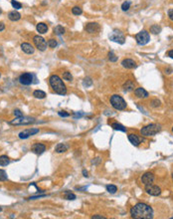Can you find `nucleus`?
I'll list each match as a JSON object with an SVG mask.
<instances>
[{"label":"nucleus","mask_w":173,"mask_h":219,"mask_svg":"<svg viewBox=\"0 0 173 219\" xmlns=\"http://www.w3.org/2000/svg\"><path fill=\"white\" fill-rule=\"evenodd\" d=\"M19 82H20L22 85L29 86L33 83V76L29 73H24L19 77Z\"/></svg>","instance_id":"10"},{"label":"nucleus","mask_w":173,"mask_h":219,"mask_svg":"<svg viewBox=\"0 0 173 219\" xmlns=\"http://www.w3.org/2000/svg\"><path fill=\"white\" fill-rule=\"evenodd\" d=\"M83 85L85 87H86V88H88V87H91L93 85V80L91 79V78H89V77L85 78V80L83 81Z\"/></svg>","instance_id":"32"},{"label":"nucleus","mask_w":173,"mask_h":219,"mask_svg":"<svg viewBox=\"0 0 173 219\" xmlns=\"http://www.w3.org/2000/svg\"><path fill=\"white\" fill-rule=\"evenodd\" d=\"M129 7H130V3H129V2H124L122 5V9L124 10V11H127V10L129 9Z\"/></svg>","instance_id":"38"},{"label":"nucleus","mask_w":173,"mask_h":219,"mask_svg":"<svg viewBox=\"0 0 173 219\" xmlns=\"http://www.w3.org/2000/svg\"><path fill=\"white\" fill-rule=\"evenodd\" d=\"M109 39L114 42L120 43V44H124L125 41V37L122 31L120 30H114L111 34H109Z\"/></svg>","instance_id":"6"},{"label":"nucleus","mask_w":173,"mask_h":219,"mask_svg":"<svg viewBox=\"0 0 173 219\" xmlns=\"http://www.w3.org/2000/svg\"><path fill=\"white\" fill-rule=\"evenodd\" d=\"M8 18H9L11 21H18L19 19L21 18V15L18 11L13 10V11L9 12V14H8Z\"/></svg>","instance_id":"19"},{"label":"nucleus","mask_w":173,"mask_h":219,"mask_svg":"<svg viewBox=\"0 0 173 219\" xmlns=\"http://www.w3.org/2000/svg\"><path fill=\"white\" fill-rule=\"evenodd\" d=\"M54 33H55L56 35H63V34L65 33V28L61 25L56 26V27L54 28Z\"/></svg>","instance_id":"25"},{"label":"nucleus","mask_w":173,"mask_h":219,"mask_svg":"<svg viewBox=\"0 0 173 219\" xmlns=\"http://www.w3.org/2000/svg\"><path fill=\"white\" fill-rule=\"evenodd\" d=\"M141 181L144 185H148V184H152L153 181H154V175L151 172H146L142 175L141 177Z\"/></svg>","instance_id":"13"},{"label":"nucleus","mask_w":173,"mask_h":219,"mask_svg":"<svg viewBox=\"0 0 173 219\" xmlns=\"http://www.w3.org/2000/svg\"><path fill=\"white\" fill-rule=\"evenodd\" d=\"M161 31V27H159L158 25H153L150 27V32L153 34H158Z\"/></svg>","instance_id":"28"},{"label":"nucleus","mask_w":173,"mask_h":219,"mask_svg":"<svg viewBox=\"0 0 173 219\" xmlns=\"http://www.w3.org/2000/svg\"><path fill=\"white\" fill-rule=\"evenodd\" d=\"M134 89V83L132 81H126L124 84V92H130Z\"/></svg>","instance_id":"21"},{"label":"nucleus","mask_w":173,"mask_h":219,"mask_svg":"<svg viewBox=\"0 0 173 219\" xmlns=\"http://www.w3.org/2000/svg\"><path fill=\"white\" fill-rule=\"evenodd\" d=\"M14 115H15V117H16V118H19V117H22L23 116L22 112H21L20 110H15L14 111Z\"/></svg>","instance_id":"40"},{"label":"nucleus","mask_w":173,"mask_h":219,"mask_svg":"<svg viewBox=\"0 0 173 219\" xmlns=\"http://www.w3.org/2000/svg\"><path fill=\"white\" fill-rule=\"evenodd\" d=\"M160 130H161V127L159 125H156V123H150V125L142 127V129L140 130V134L144 136H151L156 134L157 133H159Z\"/></svg>","instance_id":"3"},{"label":"nucleus","mask_w":173,"mask_h":219,"mask_svg":"<svg viewBox=\"0 0 173 219\" xmlns=\"http://www.w3.org/2000/svg\"><path fill=\"white\" fill-rule=\"evenodd\" d=\"M9 162H10V159L8 158V157H6V155H1V157H0V165L5 166L7 165V164H9Z\"/></svg>","instance_id":"26"},{"label":"nucleus","mask_w":173,"mask_h":219,"mask_svg":"<svg viewBox=\"0 0 173 219\" xmlns=\"http://www.w3.org/2000/svg\"><path fill=\"white\" fill-rule=\"evenodd\" d=\"M45 149H46V146L42 144H35L32 146V151L35 153H37V155H42L45 151Z\"/></svg>","instance_id":"15"},{"label":"nucleus","mask_w":173,"mask_h":219,"mask_svg":"<svg viewBox=\"0 0 173 219\" xmlns=\"http://www.w3.org/2000/svg\"><path fill=\"white\" fill-rule=\"evenodd\" d=\"M48 45L50 48H55L56 46H57V41L55 40V39H50L49 42H48Z\"/></svg>","instance_id":"37"},{"label":"nucleus","mask_w":173,"mask_h":219,"mask_svg":"<svg viewBox=\"0 0 173 219\" xmlns=\"http://www.w3.org/2000/svg\"><path fill=\"white\" fill-rule=\"evenodd\" d=\"M63 79L66 80V81H72L73 80V76L70 72H65L63 74Z\"/></svg>","instance_id":"33"},{"label":"nucleus","mask_w":173,"mask_h":219,"mask_svg":"<svg viewBox=\"0 0 173 219\" xmlns=\"http://www.w3.org/2000/svg\"><path fill=\"white\" fill-rule=\"evenodd\" d=\"M58 114H59L60 117H64V118H67V117L70 116V114H69V113H66L65 111H60Z\"/></svg>","instance_id":"39"},{"label":"nucleus","mask_w":173,"mask_h":219,"mask_svg":"<svg viewBox=\"0 0 173 219\" xmlns=\"http://www.w3.org/2000/svg\"><path fill=\"white\" fill-rule=\"evenodd\" d=\"M111 104L112 106L116 110L118 111H122L124 109H126V103L124 100V98L118 96V95H114L111 98Z\"/></svg>","instance_id":"4"},{"label":"nucleus","mask_w":173,"mask_h":219,"mask_svg":"<svg viewBox=\"0 0 173 219\" xmlns=\"http://www.w3.org/2000/svg\"><path fill=\"white\" fill-rule=\"evenodd\" d=\"M172 132H173V127H172Z\"/></svg>","instance_id":"50"},{"label":"nucleus","mask_w":173,"mask_h":219,"mask_svg":"<svg viewBox=\"0 0 173 219\" xmlns=\"http://www.w3.org/2000/svg\"><path fill=\"white\" fill-rule=\"evenodd\" d=\"M0 211H2V208L1 207H0Z\"/></svg>","instance_id":"48"},{"label":"nucleus","mask_w":173,"mask_h":219,"mask_svg":"<svg viewBox=\"0 0 173 219\" xmlns=\"http://www.w3.org/2000/svg\"><path fill=\"white\" fill-rule=\"evenodd\" d=\"M134 94H135V96L138 97V98H147L148 97V93L146 92V91L144 90L143 88H137V89H135Z\"/></svg>","instance_id":"18"},{"label":"nucleus","mask_w":173,"mask_h":219,"mask_svg":"<svg viewBox=\"0 0 173 219\" xmlns=\"http://www.w3.org/2000/svg\"><path fill=\"white\" fill-rule=\"evenodd\" d=\"M49 83L51 88L53 89V91L58 95H61V96H64V95L67 94V88L66 85L64 84L63 80L59 76L57 75H52L51 77L49 78Z\"/></svg>","instance_id":"2"},{"label":"nucleus","mask_w":173,"mask_h":219,"mask_svg":"<svg viewBox=\"0 0 173 219\" xmlns=\"http://www.w3.org/2000/svg\"><path fill=\"white\" fill-rule=\"evenodd\" d=\"M39 133V130L38 129H28V130H25V131L21 132L19 134V138H22V140H25V138H28L30 136H33V134Z\"/></svg>","instance_id":"11"},{"label":"nucleus","mask_w":173,"mask_h":219,"mask_svg":"<svg viewBox=\"0 0 173 219\" xmlns=\"http://www.w3.org/2000/svg\"><path fill=\"white\" fill-rule=\"evenodd\" d=\"M167 56H168V57H170V58H172V59H173V50H170V51L168 52V53H167Z\"/></svg>","instance_id":"44"},{"label":"nucleus","mask_w":173,"mask_h":219,"mask_svg":"<svg viewBox=\"0 0 173 219\" xmlns=\"http://www.w3.org/2000/svg\"><path fill=\"white\" fill-rule=\"evenodd\" d=\"M11 4H12L13 8H15L16 10L21 9V8H22V4H21L20 2H17L16 0H11Z\"/></svg>","instance_id":"31"},{"label":"nucleus","mask_w":173,"mask_h":219,"mask_svg":"<svg viewBox=\"0 0 173 219\" xmlns=\"http://www.w3.org/2000/svg\"><path fill=\"white\" fill-rule=\"evenodd\" d=\"M33 42L35 44L36 48L39 49L40 51H45L47 48V43L45 41V39L43 37L39 36V35H36L33 37Z\"/></svg>","instance_id":"7"},{"label":"nucleus","mask_w":173,"mask_h":219,"mask_svg":"<svg viewBox=\"0 0 173 219\" xmlns=\"http://www.w3.org/2000/svg\"><path fill=\"white\" fill-rule=\"evenodd\" d=\"M7 173L5 172L4 170H0V181H5L7 180Z\"/></svg>","instance_id":"34"},{"label":"nucleus","mask_w":173,"mask_h":219,"mask_svg":"<svg viewBox=\"0 0 173 219\" xmlns=\"http://www.w3.org/2000/svg\"><path fill=\"white\" fill-rule=\"evenodd\" d=\"M35 120L32 118H25V117H19V118H16L15 120L11 121L9 123L10 125H30V123H34Z\"/></svg>","instance_id":"8"},{"label":"nucleus","mask_w":173,"mask_h":219,"mask_svg":"<svg viewBox=\"0 0 173 219\" xmlns=\"http://www.w3.org/2000/svg\"><path fill=\"white\" fill-rule=\"evenodd\" d=\"M135 40L136 42H137L138 45H141V46H143V45L147 44V43L149 42V40H150V36H149L148 32L146 31H141L139 32V33H137L135 35Z\"/></svg>","instance_id":"5"},{"label":"nucleus","mask_w":173,"mask_h":219,"mask_svg":"<svg viewBox=\"0 0 173 219\" xmlns=\"http://www.w3.org/2000/svg\"><path fill=\"white\" fill-rule=\"evenodd\" d=\"M122 67L126 69H134L136 67V63L131 59H124V61L122 62Z\"/></svg>","instance_id":"16"},{"label":"nucleus","mask_w":173,"mask_h":219,"mask_svg":"<svg viewBox=\"0 0 173 219\" xmlns=\"http://www.w3.org/2000/svg\"><path fill=\"white\" fill-rule=\"evenodd\" d=\"M112 127L114 130H116V131H120V132H126V127H124L122 125H120V123H114L112 125Z\"/></svg>","instance_id":"24"},{"label":"nucleus","mask_w":173,"mask_h":219,"mask_svg":"<svg viewBox=\"0 0 173 219\" xmlns=\"http://www.w3.org/2000/svg\"><path fill=\"white\" fill-rule=\"evenodd\" d=\"M145 191L148 194L152 195V196H158L161 193V189L157 185H153V184H148L145 185Z\"/></svg>","instance_id":"9"},{"label":"nucleus","mask_w":173,"mask_h":219,"mask_svg":"<svg viewBox=\"0 0 173 219\" xmlns=\"http://www.w3.org/2000/svg\"><path fill=\"white\" fill-rule=\"evenodd\" d=\"M128 140L133 144V146H137L138 144H140V142H141L140 138H138L136 134H128Z\"/></svg>","instance_id":"17"},{"label":"nucleus","mask_w":173,"mask_h":219,"mask_svg":"<svg viewBox=\"0 0 173 219\" xmlns=\"http://www.w3.org/2000/svg\"><path fill=\"white\" fill-rule=\"evenodd\" d=\"M72 13L74 15H81L82 13H83V10H82V8L79 7V6H75L72 9Z\"/></svg>","instance_id":"30"},{"label":"nucleus","mask_w":173,"mask_h":219,"mask_svg":"<svg viewBox=\"0 0 173 219\" xmlns=\"http://www.w3.org/2000/svg\"><path fill=\"white\" fill-rule=\"evenodd\" d=\"M1 13H2V10H1V8H0V14H1Z\"/></svg>","instance_id":"47"},{"label":"nucleus","mask_w":173,"mask_h":219,"mask_svg":"<svg viewBox=\"0 0 173 219\" xmlns=\"http://www.w3.org/2000/svg\"><path fill=\"white\" fill-rule=\"evenodd\" d=\"M171 72H172V69L171 68H168L167 70H165V73L166 74H171Z\"/></svg>","instance_id":"45"},{"label":"nucleus","mask_w":173,"mask_h":219,"mask_svg":"<svg viewBox=\"0 0 173 219\" xmlns=\"http://www.w3.org/2000/svg\"><path fill=\"white\" fill-rule=\"evenodd\" d=\"M65 199H67V200H75L76 195L74 193H71L70 191H66L65 192Z\"/></svg>","instance_id":"29"},{"label":"nucleus","mask_w":173,"mask_h":219,"mask_svg":"<svg viewBox=\"0 0 173 219\" xmlns=\"http://www.w3.org/2000/svg\"><path fill=\"white\" fill-rule=\"evenodd\" d=\"M168 17L171 21H173V9H169L168 10Z\"/></svg>","instance_id":"41"},{"label":"nucleus","mask_w":173,"mask_h":219,"mask_svg":"<svg viewBox=\"0 0 173 219\" xmlns=\"http://www.w3.org/2000/svg\"><path fill=\"white\" fill-rule=\"evenodd\" d=\"M92 218L93 219H105V216H101V215H94Z\"/></svg>","instance_id":"42"},{"label":"nucleus","mask_w":173,"mask_h":219,"mask_svg":"<svg viewBox=\"0 0 173 219\" xmlns=\"http://www.w3.org/2000/svg\"><path fill=\"white\" fill-rule=\"evenodd\" d=\"M160 106V101L158 99H153L151 101V107L153 108H158Z\"/></svg>","instance_id":"35"},{"label":"nucleus","mask_w":173,"mask_h":219,"mask_svg":"<svg viewBox=\"0 0 173 219\" xmlns=\"http://www.w3.org/2000/svg\"><path fill=\"white\" fill-rule=\"evenodd\" d=\"M67 149H68V146H66L65 144H58L55 147V151L58 153H65V151H67Z\"/></svg>","instance_id":"22"},{"label":"nucleus","mask_w":173,"mask_h":219,"mask_svg":"<svg viewBox=\"0 0 173 219\" xmlns=\"http://www.w3.org/2000/svg\"><path fill=\"white\" fill-rule=\"evenodd\" d=\"M99 29H101V27H99L98 23H88L86 26V31L90 34L98 33Z\"/></svg>","instance_id":"12"},{"label":"nucleus","mask_w":173,"mask_h":219,"mask_svg":"<svg viewBox=\"0 0 173 219\" xmlns=\"http://www.w3.org/2000/svg\"><path fill=\"white\" fill-rule=\"evenodd\" d=\"M109 61L111 62H116L118 61V57L114 55V52H109Z\"/></svg>","instance_id":"36"},{"label":"nucleus","mask_w":173,"mask_h":219,"mask_svg":"<svg viewBox=\"0 0 173 219\" xmlns=\"http://www.w3.org/2000/svg\"><path fill=\"white\" fill-rule=\"evenodd\" d=\"M107 190L109 193L114 194L118 191V187H116V185H112V184H109V185H107Z\"/></svg>","instance_id":"27"},{"label":"nucleus","mask_w":173,"mask_h":219,"mask_svg":"<svg viewBox=\"0 0 173 219\" xmlns=\"http://www.w3.org/2000/svg\"><path fill=\"white\" fill-rule=\"evenodd\" d=\"M0 77H1V74H0Z\"/></svg>","instance_id":"49"},{"label":"nucleus","mask_w":173,"mask_h":219,"mask_svg":"<svg viewBox=\"0 0 173 219\" xmlns=\"http://www.w3.org/2000/svg\"><path fill=\"white\" fill-rule=\"evenodd\" d=\"M131 217L135 219H151L153 218V210L145 203H137L130 209Z\"/></svg>","instance_id":"1"},{"label":"nucleus","mask_w":173,"mask_h":219,"mask_svg":"<svg viewBox=\"0 0 173 219\" xmlns=\"http://www.w3.org/2000/svg\"><path fill=\"white\" fill-rule=\"evenodd\" d=\"M36 29L40 34H45L48 31V26H47L45 23H38L37 26H36Z\"/></svg>","instance_id":"20"},{"label":"nucleus","mask_w":173,"mask_h":219,"mask_svg":"<svg viewBox=\"0 0 173 219\" xmlns=\"http://www.w3.org/2000/svg\"><path fill=\"white\" fill-rule=\"evenodd\" d=\"M33 96L35 97L36 99H44V98L46 97V93L41 90H36L33 92Z\"/></svg>","instance_id":"23"},{"label":"nucleus","mask_w":173,"mask_h":219,"mask_svg":"<svg viewBox=\"0 0 173 219\" xmlns=\"http://www.w3.org/2000/svg\"><path fill=\"white\" fill-rule=\"evenodd\" d=\"M83 174H84V176H85V177H88V176H89V175H88V172H86V171L85 170H83Z\"/></svg>","instance_id":"46"},{"label":"nucleus","mask_w":173,"mask_h":219,"mask_svg":"<svg viewBox=\"0 0 173 219\" xmlns=\"http://www.w3.org/2000/svg\"><path fill=\"white\" fill-rule=\"evenodd\" d=\"M21 49H22V51L25 52L26 54H33L34 51H35L34 47L32 46L31 44H29V43H22V44H21Z\"/></svg>","instance_id":"14"},{"label":"nucleus","mask_w":173,"mask_h":219,"mask_svg":"<svg viewBox=\"0 0 173 219\" xmlns=\"http://www.w3.org/2000/svg\"><path fill=\"white\" fill-rule=\"evenodd\" d=\"M5 29V25H4L3 22H0V31H3Z\"/></svg>","instance_id":"43"}]
</instances>
